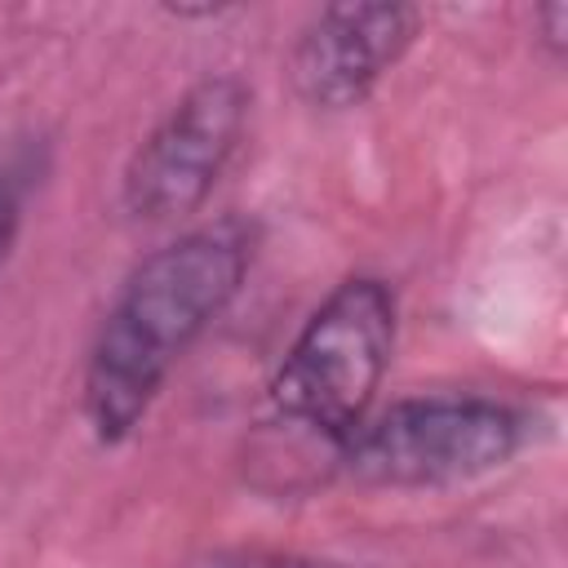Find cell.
Here are the masks:
<instances>
[{
  "label": "cell",
  "mask_w": 568,
  "mask_h": 568,
  "mask_svg": "<svg viewBox=\"0 0 568 568\" xmlns=\"http://www.w3.org/2000/svg\"><path fill=\"white\" fill-rule=\"evenodd\" d=\"M248 257V226L226 217L155 248L124 280L84 364V413L102 444L146 417L169 368L240 293Z\"/></svg>",
  "instance_id": "obj_1"
},
{
  "label": "cell",
  "mask_w": 568,
  "mask_h": 568,
  "mask_svg": "<svg viewBox=\"0 0 568 568\" xmlns=\"http://www.w3.org/2000/svg\"><path fill=\"white\" fill-rule=\"evenodd\" d=\"M395 346V297L382 280L355 275L337 284L302 324L271 377V408L324 435L333 448L368 417L377 382Z\"/></svg>",
  "instance_id": "obj_2"
},
{
  "label": "cell",
  "mask_w": 568,
  "mask_h": 568,
  "mask_svg": "<svg viewBox=\"0 0 568 568\" xmlns=\"http://www.w3.org/2000/svg\"><path fill=\"white\" fill-rule=\"evenodd\" d=\"M524 439L519 417L484 395H422L364 417L337 462L364 484L439 488L497 470Z\"/></svg>",
  "instance_id": "obj_3"
},
{
  "label": "cell",
  "mask_w": 568,
  "mask_h": 568,
  "mask_svg": "<svg viewBox=\"0 0 568 568\" xmlns=\"http://www.w3.org/2000/svg\"><path fill=\"white\" fill-rule=\"evenodd\" d=\"M244 115L248 89L240 75L217 71L195 80L133 151L120 186L124 213L133 222H178L195 213L235 155Z\"/></svg>",
  "instance_id": "obj_4"
},
{
  "label": "cell",
  "mask_w": 568,
  "mask_h": 568,
  "mask_svg": "<svg viewBox=\"0 0 568 568\" xmlns=\"http://www.w3.org/2000/svg\"><path fill=\"white\" fill-rule=\"evenodd\" d=\"M413 4H328L293 49V84L311 106H355L413 44Z\"/></svg>",
  "instance_id": "obj_5"
},
{
  "label": "cell",
  "mask_w": 568,
  "mask_h": 568,
  "mask_svg": "<svg viewBox=\"0 0 568 568\" xmlns=\"http://www.w3.org/2000/svg\"><path fill=\"white\" fill-rule=\"evenodd\" d=\"M18 217H22V195H18V182L9 173H0V266L13 248V235H18Z\"/></svg>",
  "instance_id": "obj_6"
},
{
  "label": "cell",
  "mask_w": 568,
  "mask_h": 568,
  "mask_svg": "<svg viewBox=\"0 0 568 568\" xmlns=\"http://www.w3.org/2000/svg\"><path fill=\"white\" fill-rule=\"evenodd\" d=\"M222 568H346V564H315V559H280V555H253V559H235Z\"/></svg>",
  "instance_id": "obj_7"
}]
</instances>
